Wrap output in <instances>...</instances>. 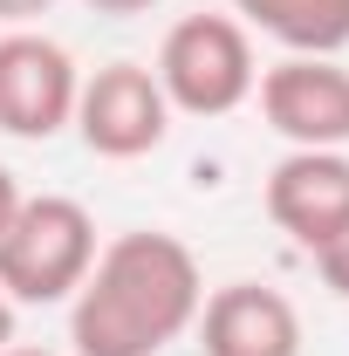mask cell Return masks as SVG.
<instances>
[{
    "label": "cell",
    "instance_id": "obj_4",
    "mask_svg": "<svg viewBox=\"0 0 349 356\" xmlns=\"http://www.w3.org/2000/svg\"><path fill=\"white\" fill-rule=\"evenodd\" d=\"M76 131L96 158H144L172 137V103L144 62H110L76 89Z\"/></svg>",
    "mask_w": 349,
    "mask_h": 356
},
{
    "label": "cell",
    "instance_id": "obj_14",
    "mask_svg": "<svg viewBox=\"0 0 349 356\" xmlns=\"http://www.w3.org/2000/svg\"><path fill=\"white\" fill-rule=\"evenodd\" d=\"M7 343H14V302L0 295V350H7Z\"/></svg>",
    "mask_w": 349,
    "mask_h": 356
},
{
    "label": "cell",
    "instance_id": "obj_15",
    "mask_svg": "<svg viewBox=\"0 0 349 356\" xmlns=\"http://www.w3.org/2000/svg\"><path fill=\"white\" fill-rule=\"evenodd\" d=\"M0 356H55V350H14V343H7V350H0Z\"/></svg>",
    "mask_w": 349,
    "mask_h": 356
},
{
    "label": "cell",
    "instance_id": "obj_9",
    "mask_svg": "<svg viewBox=\"0 0 349 356\" xmlns=\"http://www.w3.org/2000/svg\"><path fill=\"white\" fill-rule=\"evenodd\" d=\"M247 28H261L288 55H343L349 48V0H233Z\"/></svg>",
    "mask_w": 349,
    "mask_h": 356
},
{
    "label": "cell",
    "instance_id": "obj_5",
    "mask_svg": "<svg viewBox=\"0 0 349 356\" xmlns=\"http://www.w3.org/2000/svg\"><path fill=\"white\" fill-rule=\"evenodd\" d=\"M261 117L295 151H343L349 144V69L336 55H288L261 83Z\"/></svg>",
    "mask_w": 349,
    "mask_h": 356
},
{
    "label": "cell",
    "instance_id": "obj_6",
    "mask_svg": "<svg viewBox=\"0 0 349 356\" xmlns=\"http://www.w3.org/2000/svg\"><path fill=\"white\" fill-rule=\"evenodd\" d=\"M76 89L83 76L62 42L35 28L0 35V131L7 137H55L62 124H76Z\"/></svg>",
    "mask_w": 349,
    "mask_h": 356
},
{
    "label": "cell",
    "instance_id": "obj_13",
    "mask_svg": "<svg viewBox=\"0 0 349 356\" xmlns=\"http://www.w3.org/2000/svg\"><path fill=\"white\" fill-rule=\"evenodd\" d=\"M96 14H144V7H158V0H89Z\"/></svg>",
    "mask_w": 349,
    "mask_h": 356
},
{
    "label": "cell",
    "instance_id": "obj_8",
    "mask_svg": "<svg viewBox=\"0 0 349 356\" xmlns=\"http://www.w3.org/2000/svg\"><path fill=\"white\" fill-rule=\"evenodd\" d=\"M343 213H349V158L343 151H288L267 172V220L281 226L302 254Z\"/></svg>",
    "mask_w": 349,
    "mask_h": 356
},
{
    "label": "cell",
    "instance_id": "obj_11",
    "mask_svg": "<svg viewBox=\"0 0 349 356\" xmlns=\"http://www.w3.org/2000/svg\"><path fill=\"white\" fill-rule=\"evenodd\" d=\"M21 199H28V192L14 185V172H7V165H0V233H7V220H14V213H21Z\"/></svg>",
    "mask_w": 349,
    "mask_h": 356
},
{
    "label": "cell",
    "instance_id": "obj_12",
    "mask_svg": "<svg viewBox=\"0 0 349 356\" xmlns=\"http://www.w3.org/2000/svg\"><path fill=\"white\" fill-rule=\"evenodd\" d=\"M48 7H55V0H0V21H35Z\"/></svg>",
    "mask_w": 349,
    "mask_h": 356
},
{
    "label": "cell",
    "instance_id": "obj_10",
    "mask_svg": "<svg viewBox=\"0 0 349 356\" xmlns=\"http://www.w3.org/2000/svg\"><path fill=\"white\" fill-rule=\"evenodd\" d=\"M308 261H315V274L329 281V295H343V302H349V213L308 247Z\"/></svg>",
    "mask_w": 349,
    "mask_h": 356
},
{
    "label": "cell",
    "instance_id": "obj_3",
    "mask_svg": "<svg viewBox=\"0 0 349 356\" xmlns=\"http://www.w3.org/2000/svg\"><path fill=\"white\" fill-rule=\"evenodd\" d=\"M151 76L165 89V103L185 110V117H226V110H240L254 96V83H261L247 21H233V14H185V21H172Z\"/></svg>",
    "mask_w": 349,
    "mask_h": 356
},
{
    "label": "cell",
    "instance_id": "obj_1",
    "mask_svg": "<svg viewBox=\"0 0 349 356\" xmlns=\"http://www.w3.org/2000/svg\"><path fill=\"white\" fill-rule=\"evenodd\" d=\"M206 302L199 261L178 233H117L110 247H96L76 309H69V343L76 356H158L178 343Z\"/></svg>",
    "mask_w": 349,
    "mask_h": 356
},
{
    "label": "cell",
    "instance_id": "obj_2",
    "mask_svg": "<svg viewBox=\"0 0 349 356\" xmlns=\"http://www.w3.org/2000/svg\"><path fill=\"white\" fill-rule=\"evenodd\" d=\"M89 261H96V220L83 213V199H62V192L21 199V213L0 233V295L28 309L76 302Z\"/></svg>",
    "mask_w": 349,
    "mask_h": 356
},
{
    "label": "cell",
    "instance_id": "obj_7",
    "mask_svg": "<svg viewBox=\"0 0 349 356\" xmlns=\"http://www.w3.org/2000/svg\"><path fill=\"white\" fill-rule=\"evenodd\" d=\"M199 350L206 356H302V315L281 288L226 281L199 302Z\"/></svg>",
    "mask_w": 349,
    "mask_h": 356
}]
</instances>
